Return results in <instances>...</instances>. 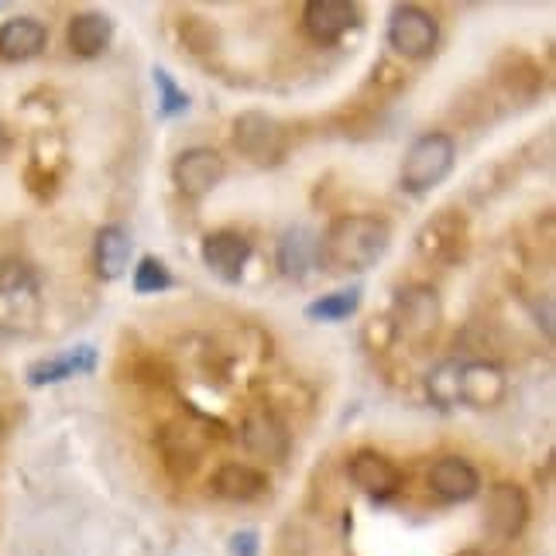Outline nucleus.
Wrapping results in <instances>:
<instances>
[{"instance_id": "obj_1", "label": "nucleus", "mask_w": 556, "mask_h": 556, "mask_svg": "<svg viewBox=\"0 0 556 556\" xmlns=\"http://www.w3.org/2000/svg\"><path fill=\"white\" fill-rule=\"evenodd\" d=\"M392 244V227L371 213H344L319 238V254L333 271H368Z\"/></svg>"}, {"instance_id": "obj_2", "label": "nucleus", "mask_w": 556, "mask_h": 556, "mask_svg": "<svg viewBox=\"0 0 556 556\" xmlns=\"http://www.w3.org/2000/svg\"><path fill=\"white\" fill-rule=\"evenodd\" d=\"M454 162H457L454 138L443 135V131H430V135H422L409 144V152H405V159H402L399 182L405 192L422 197V192L437 189L446 176H451Z\"/></svg>"}, {"instance_id": "obj_3", "label": "nucleus", "mask_w": 556, "mask_h": 556, "mask_svg": "<svg viewBox=\"0 0 556 556\" xmlns=\"http://www.w3.org/2000/svg\"><path fill=\"white\" fill-rule=\"evenodd\" d=\"M384 38L389 46L402 55V59H426L437 52V41H440V25L430 11H422L416 4H402L392 11L389 17V28H384Z\"/></svg>"}, {"instance_id": "obj_4", "label": "nucleus", "mask_w": 556, "mask_h": 556, "mask_svg": "<svg viewBox=\"0 0 556 556\" xmlns=\"http://www.w3.org/2000/svg\"><path fill=\"white\" fill-rule=\"evenodd\" d=\"M233 144L244 159L254 165H275L286 155V127L271 114L262 111H244L233 121Z\"/></svg>"}, {"instance_id": "obj_5", "label": "nucleus", "mask_w": 556, "mask_h": 556, "mask_svg": "<svg viewBox=\"0 0 556 556\" xmlns=\"http://www.w3.org/2000/svg\"><path fill=\"white\" fill-rule=\"evenodd\" d=\"M227 176V162L213 148H186L173 165V182L186 200H203Z\"/></svg>"}, {"instance_id": "obj_6", "label": "nucleus", "mask_w": 556, "mask_h": 556, "mask_svg": "<svg viewBox=\"0 0 556 556\" xmlns=\"http://www.w3.org/2000/svg\"><path fill=\"white\" fill-rule=\"evenodd\" d=\"M419 254L426 262L440 265H457L467 251V224L457 217L454 210H440L437 217H430L419 230Z\"/></svg>"}, {"instance_id": "obj_7", "label": "nucleus", "mask_w": 556, "mask_h": 556, "mask_svg": "<svg viewBox=\"0 0 556 556\" xmlns=\"http://www.w3.org/2000/svg\"><path fill=\"white\" fill-rule=\"evenodd\" d=\"M361 25V11L351 0H309L303 8V28L316 46H333Z\"/></svg>"}, {"instance_id": "obj_8", "label": "nucleus", "mask_w": 556, "mask_h": 556, "mask_svg": "<svg viewBox=\"0 0 556 556\" xmlns=\"http://www.w3.org/2000/svg\"><path fill=\"white\" fill-rule=\"evenodd\" d=\"M251 241L241 230H213L203 238V265L220 278V282H241L251 262Z\"/></svg>"}, {"instance_id": "obj_9", "label": "nucleus", "mask_w": 556, "mask_h": 556, "mask_svg": "<svg viewBox=\"0 0 556 556\" xmlns=\"http://www.w3.org/2000/svg\"><path fill=\"white\" fill-rule=\"evenodd\" d=\"M529 522V498L519 484L498 481L488 491V529L498 540H516Z\"/></svg>"}, {"instance_id": "obj_10", "label": "nucleus", "mask_w": 556, "mask_h": 556, "mask_svg": "<svg viewBox=\"0 0 556 556\" xmlns=\"http://www.w3.org/2000/svg\"><path fill=\"white\" fill-rule=\"evenodd\" d=\"M440 324V299L433 295V289L426 286H413V289H402L395 299V324L392 330L402 337H426L433 333Z\"/></svg>"}, {"instance_id": "obj_11", "label": "nucleus", "mask_w": 556, "mask_h": 556, "mask_svg": "<svg viewBox=\"0 0 556 556\" xmlns=\"http://www.w3.org/2000/svg\"><path fill=\"white\" fill-rule=\"evenodd\" d=\"M159 446H162V460H165L168 475L189 478L203 460L206 440H203L200 430H192L189 422H168V426H162V433H159Z\"/></svg>"}, {"instance_id": "obj_12", "label": "nucleus", "mask_w": 556, "mask_h": 556, "mask_svg": "<svg viewBox=\"0 0 556 556\" xmlns=\"http://www.w3.org/2000/svg\"><path fill=\"white\" fill-rule=\"evenodd\" d=\"M348 475L371 498H392L402 488V470L378 451H357L348 460Z\"/></svg>"}, {"instance_id": "obj_13", "label": "nucleus", "mask_w": 556, "mask_h": 556, "mask_svg": "<svg viewBox=\"0 0 556 556\" xmlns=\"http://www.w3.org/2000/svg\"><path fill=\"white\" fill-rule=\"evenodd\" d=\"M210 491L217 498H224V502L244 505V502H258L265 495V491H268V478H265V470H258V467L230 460V464H220L217 470H213Z\"/></svg>"}, {"instance_id": "obj_14", "label": "nucleus", "mask_w": 556, "mask_h": 556, "mask_svg": "<svg viewBox=\"0 0 556 556\" xmlns=\"http://www.w3.org/2000/svg\"><path fill=\"white\" fill-rule=\"evenodd\" d=\"M241 443L248 454L278 464V460H286L292 440H289L286 422H278L271 413H251L241 422Z\"/></svg>"}, {"instance_id": "obj_15", "label": "nucleus", "mask_w": 556, "mask_h": 556, "mask_svg": "<svg viewBox=\"0 0 556 556\" xmlns=\"http://www.w3.org/2000/svg\"><path fill=\"white\" fill-rule=\"evenodd\" d=\"M508 392L505 371L491 361H470L460 365V402L475 405V409H491L498 405Z\"/></svg>"}, {"instance_id": "obj_16", "label": "nucleus", "mask_w": 556, "mask_h": 556, "mask_svg": "<svg viewBox=\"0 0 556 556\" xmlns=\"http://www.w3.org/2000/svg\"><path fill=\"white\" fill-rule=\"evenodd\" d=\"M426 481H430V491L443 502H470L481 488L478 470L470 467L464 457H440L430 467V478Z\"/></svg>"}, {"instance_id": "obj_17", "label": "nucleus", "mask_w": 556, "mask_h": 556, "mask_svg": "<svg viewBox=\"0 0 556 556\" xmlns=\"http://www.w3.org/2000/svg\"><path fill=\"white\" fill-rule=\"evenodd\" d=\"M49 31L35 17H11L0 25V59L4 62H28L46 49Z\"/></svg>"}, {"instance_id": "obj_18", "label": "nucleus", "mask_w": 556, "mask_h": 556, "mask_svg": "<svg viewBox=\"0 0 556 556\" xmlns=\"http://www.w3.org/2000/svg\"><path fill=\"white\" fill-rule=\"evenodd\" d=\"M114 38V21L100 14V11H83L70 21L66 28V41H70V52L79 59H97L106 52Z\"/></svg>"}, {"instance_id": "obj_19", "label": "nucleus", "mask_w": 556, "mask_h": 556, "mask_svg": "<svg viewBox=\"0 0 556 556\" xmlns=\"http://www.w3.org/2000/svg\"><path fill=\"white\" fill-rule=\"evenodd\" d=\"M97 351L90 344H79L66 354L59 357H46L38 361V365L28 368V384L41 389V384H55V381H66V378H76V375H90L97 368Z\"/></svg>"}, {"instance_id": "obj_20", "label": "nucleus", "mask_w": 556, "mask_h": 556, "mask_svg": "<svg viewBox=\"0 0 556 556\" xmlns=\"http://www.w3.org/2000/svg\"><path fill=\"white\" fill-rule=\"evenodd\" d=\"M127 262H131V238L127 230L117 224H106L97 230L93 241V268L103 282H117V278L127 271Z\"/></svg>"}, {"instance_id": "obj_21", "label": "nucleus", "mask_w": 556, "mask_h": 556, "mask_svg": "<svg viewBox=\"0 0 556 556\" xmlns=\"http://www.w3.org/2000/svg\"><path fill=\"white\" fill-rule=\"evenodd\" d=\"M319 258V238L309 227H289L278 238V268L289 278H306Z\"/></svg>"}, {"instance_id": "obj_22", "label": "nucleus", "mask_w": 556, "mask_h": 556, "mask_svg": "<svg viewBox=\"0 0 556 556\" xmlns=\"http://www.w3.org/2000/svg\"><path fill=\"white\" fill-rule=\"evenodd\" d=\"M495 83L505 90V97L519 100V103H529L543 90V73L540 66L532 62L529 55H505L495 70Z\"/></svg>"}, {"instance_id": "obj_23", "label": "nucleus", "mask_w": 556, "mask_h": 556, "mask_svg": "<svg viewBox=\"0 0 556 556\" xmlns=\"http://www.w3.org/2000/svg\"><path fill=\"white\" fill-rule=\"evenodd\" d=\"M361 292H365V289L351 286V289H337V292L319 295L306 306V319H313V324H340V319H348V316L357 313Z\"/></svg>"}, {"instance_id": "obj_24", "label": "nucleus", "mask_w": 556, "mask_h": 556, "mask_svg": "<svg viewBox=\"0 0 556 556\" xmlns=\"http://www.w3.org/2000/svg\"><path fill=\"white\" fill-rule=\"evenodd\" d=\"M179 41L192 55H213L220 49V31L213 21L200 14H182L179 17Z\"/></svg>"}, {"instance_id": "obj_25", "label": "nucleus", "mask_w": 556, "mask_h": 556, "mask_svg": "<svg viewBox=\"0 0 556 556\" xmlns=\"http://www.w3.org/2000/svg\"><path fill=\"white\" fill-rule=\"evenodd\" d=\"M426 392H430V399L437 405L460 402V365L457 361H443V365H437L430 371V378H426Z\"/></svg>"}, {"instance_id": "obj_26", "label": "nucleus", "mask_w": 556, "mask_h": 556, "mask_svg": "<svg viewBox=\"0 0 556 556\" xmlns=\"http://www.w3.org/2000/svg\"><path fill=\"white\" fill-rule=\"evenodd\" d=\"M165 289H173V271L165 268V262L159 258H141L138 262V271H135V292L138 295H155V292H165Z\"/></svg>"}, {"instance_id": "obj_27", "label": "nucleus", "mask_w": 556, "mask_h": 556, "mask_svg": "<svg viewBox=\"0 0 556 556\" xmlns=\"http://www.w3.org/2000/svg\"><path fill=\"white\" fill-rule=\"evenodd\" d=\"M152 79H155V87H159V111H162V117H176V114H186L189 111V97H186V90L179 87V83L168 76L162 66H155L152 70Z\"/></svg>"}, {"instance_id": "obj_28", "label": "nucleus", "mask_w": 556, "mask_h": 556, "mask_svg": "<svg viewBox=\"0 0 556 556\" xmlns=\"http://www.w3.org/2000/svg\"><path fill=\"white\" fill-rule=\"evenodd\" d=\"M233 553L254 556V553H258V536H254V532H238V536H233Z\"/></svg>"}, {"instance_id": "obj_29", "label": "nucleus", "mask_w": 556, "mask_h": 556, "mask_svg": "<svg viewBox=\"0 0 556 556\" xmlns=\"http://www.w3.org/2000/svg\"><path fill=\"white\" fill-rule=\"evenodd\" d=\"M4 148H8V131L0 127V155H4Z\"/></svg>"}]
</instances>
